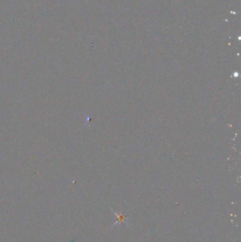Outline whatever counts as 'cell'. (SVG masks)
<instances>
[{"label":"cell","instance_id":"obj_1","mask_svg":"<svg viewBox=\"0 0 241 242\" xmlns=\"http://www.w3.org/2000/svg\"><path fill=\"white\" fill-rule=\"evenodd\" d=\"M115 215L117 217V221H116V222L114 224V225H115L117 222L125 223V221H126L127 219L125 217V216H124L123 215H122V214H120V215H118V214L115 213Z\"/></svg>","mask_w":241,"mask_h":242}]
</instances>
